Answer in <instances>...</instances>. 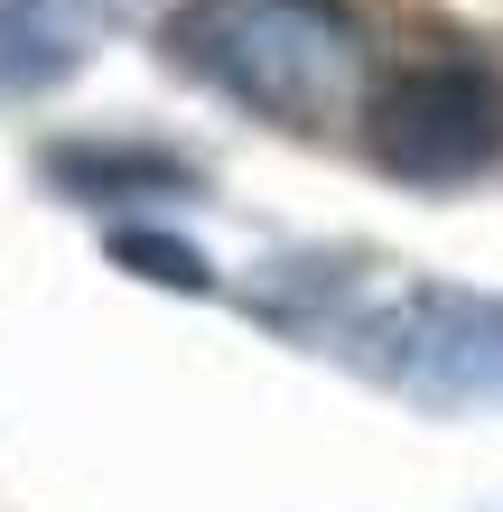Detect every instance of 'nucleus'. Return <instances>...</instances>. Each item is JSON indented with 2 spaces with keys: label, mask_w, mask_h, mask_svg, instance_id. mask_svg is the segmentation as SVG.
Instances as JSON below:
<instances>
[{
  "label": "nucleus",
  "mask_w": 503,
  "mask_h": 512,
  "mask_svg": "<svg viewBox=\"0 0 503 512\" xmlns=\"http://www.w3.org/2000/svg\"><path fill=\"white\" fill-rule=\"evenodd\" d=\"M252 317L308 354L354 364L429 419H503V289L382 280L354 252H289L261 261Z\"/></svg>",
  "instance_id": "1"
},
{
  "label": "nucleus",
  "mask_w": 503,
  "mask_h": 512,
  "mask_svg": "<svg viewBox=\"0 0 503 512\" xmlns=\"http://www.w3.org/2000/svg\"><path fill=\"white\" fill-rule=\"evenodd\" d=\"M168 56L205 94L280 131H327L364 84V38L336 0H187L168 19Z\"/></svg>",
  "instance_id": "2"
},
{
  "label": "nucleus",
  "mask_w": 503,
  "mask_h": 512,
  "mask_svg": "<svg viewBox=\"0 0 503 512\" xmlns=\"http://www.w3.org/2000/svg\"><path fill=\"white\" fill-rule=\"evenodd\" d=\"M364 149L401 187H466L503 159V84L466 56H429L401 66L364 103Z\"/></svg>",
  "instance_id": "3"
},
{
  "label": "nucleus",
  "mask_w": 503,
  "mask_h": 512,
  "mask_svg": "<svg viewBox=\"0 0 503 512\" xmlns=\"http://www.w3.org/2000/svg\"><path fill=\"white\" fill-rule=\"evenodd\" d=\"M112 0H0V103H38L94 66Z\"/></svg>",
  "instance_id": "4"
},
{
  "label": "nucleus",
  "mask_w": 503,
  "mask_h": 512,
  "mask_svg": "<svg viewBox=\"0 0 503 512\" xmlns=\"http://www.w3.org/2000/svg\"><path fill=\"white\" fill-rule=\"evenodd\" d=\"M47 177H56V196H75V205H168V196L205 187V168L159 149V140H56Z\"/></svg>",
  "instance_id": "5"
},
{
  "label": "nucleus",
  "mask_w": 503,
  "mask_h": 512,
  "mask_svg": "<svg viewBox=\"0 0 503 512\" xmlns=\"http://www.w3.org/2000/svg\"><path fill=\"white\" fill-rule=\"evenodd\" d=\"M112 261L140 270V280H159V289H187V298L215 289V261H205L196 243H177V233H159V224H122L112 233Z\"/></svg>",
  "instance_id": "6"
},
{
  "label": "nucleus",
  "mask_w": 503,
  "mask_h": 512,
  "mask_svg": "<svg viewBox=\"0 0 503 512\" xmlns=\"http://www.w3.org/2000/svg\"><path fill=\"white\" fill-rule=\"evenodd\" d=\"M485 512H503V503H485Z\"/></svg>",
  "instance_id": "7"
}]
</instances>
